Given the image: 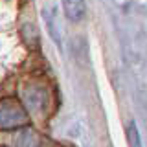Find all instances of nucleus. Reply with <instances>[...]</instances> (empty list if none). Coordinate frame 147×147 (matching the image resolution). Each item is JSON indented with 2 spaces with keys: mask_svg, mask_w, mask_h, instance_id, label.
Instances as JSON below:
<instances>
[{
  "mask_svg": "<svg viewBox=\"0 0 147 147\" xmlns=\"http://www.w3.org/2000/svg\"><path fill=\"white\" fill-rule=\"evenodd\" d=\"M127 144L129 147H144L142 145V138H140V131H138L134 121H131L127 125Z\"/></svg>",
  "mask_w": 147,
  "mask_h": 147,
  "instance_id": "5",
  "label": "nucleus"
},
{
  "mask_svg": "<svg viewBox=\"0 0 147 147\" xmlns=\"http://www.w3.org/2000/svg\"><path fill=\"white\" fill-rule=\"evenodd\" d=\"M17 147H35V134L31 131H24L17 138Z\"/></svg>",
  "mask_w": 147,
  "mask_h": 147,
  "instance_id": "6",
  "label": "nucleus"
},
{
  "mask_svg": "<svg viewBox=\"0 0 147 147\" xmlns=\"http://www.w3.org/2000/svg\"><path fill=\"white\" fill-rule=\"evenodd\" d=\"M24 96H26L28 107L33 110V112H39V110L44 109V105H46V92L40 88V86H28Z\"/></svg>",
  "mask_w": 147,
  "mask_h": 147,
  "instance_id": "3",
  "label": "nucleus"
},
{
  "mask_svg": "<svg viewBox=\"0 0 147 147\" xmlns=\"http://www.w3.org/2000/svg\"><path fill=\"white\" fill-rule=\"evenodd\" d=\"M44 20H46V28H48V33L52 37V40L61 48V33H59V26L55 20V9L44 11Z\"/></svg>",
  "mask_w": 147,
  "mask_h": 147,
  "instance_id": "4",
  "label": "nucleus"
},
{
  "mask_svg": "<svg viewBox=\"0 0 147 147\" xmlns=\"http://www.w3.org/2000/svg\"><path fill=\"white\" fill-rule=\"evenodd\" d=\"M26 123V112L15 101L0 103V129H11Z\"/></svg>",
  "mask_w": 147,
  "mask_h": 147,
  "instance_id": "1",
  "label": "nucleus"
},
{
  "mask_svg": "<svg viewBox=\"0 0 147 147\" xmlns=\"http://www.w3.org/2000/svg\"><path fill=\"white\" fill-rule=\"evenodd\" d=\"M64 17L72 22H79L86 15V4L85 0H61Z\"/></svg>",
  "mask_w": 147,
  "mask_h": 147,
  "instance_id": "2",
  "label": "nucleus"
}]
</instances>
